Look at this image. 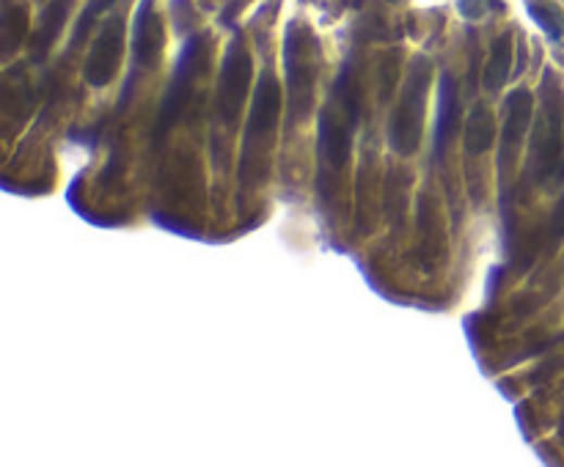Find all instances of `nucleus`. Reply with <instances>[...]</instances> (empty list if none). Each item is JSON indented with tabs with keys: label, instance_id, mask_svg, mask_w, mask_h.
Returning a JSON list of instances; mask_svg holds the SVG:
<instances>
[{
	"label": "nucleus",
	"instance_id": "obj_1",
	"mask_svg": "<svg viewBox=\"0 0 564 467\" xmlns=\"http://www.w3.org/2000/svg\"><path fill=\"white\" fill-rule=\"evenodd\" d=\"M564 91L556 72L546 70L540 86V116L531 129V171L537 181H548L562 165L564 154Z\"/></svg>",
	"mask_w": 564,
	"mask_h": 467
},
{
	"label": "nucleus",
	"instance_id": "obj_2",
	"mask_svg": "<svg viewBox=\"0 0 564 467\" xmlns=\"http://www.w3.org/2000/svg\"><path fill=\"white\" fill-rule=\"evenodd\" d=\"M429 86V61L416 59L411 72H408V83L400 93L391 122H388V143L402 157L416 154L418 143H422V124H424V100H427Z\"/></svg>",
	"mask_w": 564,
	"mask_h": 467
},
{
	"label": "nucleus",
	"instance_id": "obj_3",
	"mask_svg": "<svg viewBox=\"0 0 564 467\" xmlns=\"http://www.w3.org/2000/svg\"><path fill=\"white\" fill-rule=\"evenodd\" d=\"M284 66H287L289 118L300 122L312 111L314 88V36L306 25H289L284 39Z\"/></svg>",
	"mask_w": 564,
	"mask_h": 467
},
{
	"label": "nucleus",
	"instance_id": "obj_4",
	"mask_svg": "<svg viewBox=\"0 0 564 467\" xmlns=\"http://www.w3.org/2000/svg\"><path fill=\"white\" fill-rule=\"evenodd\" d=\"M281 113V91H278V80L273 72H265L259 77L256 93H253L251 116H248L246 127V152H242V179H251V168L256 163V152L265 149L267 135L273 132Z\"/></svg>",
	"mask_w": 564,
	"mask_h": 467
},
{
	"label": "nucleus",
	"instance_id": "obj_5",
	"mask_svg": "<svg viewBox=\"0 0 564 467\" xmlns=\"http://www.w3.org/2000/svg\"><path fill=\"white\" fill-rule=\"evenodd\" d=\"M248 80H251V55H248L246 45L240 39H235L226 50L224 66H221V80H218V116L226 124L237 122L242 111V100H246Z\"/></svg>",
	"mask_w": 564,
	"mask_h": 467
},
{
	"label": "nucleus",
	"instance_id": "obj_6",
	"mask_svg": "<svg viewBox=\"0 0 564 467\" xmlns=\"http://www.w3.org/2000/svg\"><path fill=\"white\" fill-rule=\"evenodd\" d=\"M124 50V17H113L102 25L100 36L91 45L89 61H86V70L83 77L86 83L95 88H102L111 83V77L116 75L118 61H122Z\"/></svg>",
	"mask_w": 564,
	"mask_h": 467
},
{
	"label": "nucleus",
	"instance_id": "obj_7",
	"mask_svg": "<svg viewBox=\"0 0 564 467\" xmlns=\"http://www.w3.org/2000/svg\"><path fill=\"white\" fill-rule=\"evenodd\" d=\"M163 50V23L154 14V0L138 3L136 20H133V59L141 70H149Z\"/></svg>",
	"mask_w": 564,
	"mask_h": 467
},
{
	"label": "nucleus",
	"instance_id": "obj_8",
	"mask_svg": "<svg viewBox=\"0 0 564 467\" xmlns=\"http://www.w3.org/2000/svg\"><path fill=\"white\" fill-rule=\"evenodd\" d=\"M199 39H190L183 50V59H179L177 72H174V83H171V91L165 97V105L160 111V129H168L171 124L177 122L179 111H183L185 100H188L190 93V83H193L196 75V66H199Z\"/></svg>",
	"mask_w": 564,
	"mask_h": 467
},
{
	"label": "nucleus",
	"instance_id": "obj_9",
	"mask_svg": "<svg viewBox=\"0 0 564 467\" xmlns=\"http://www.w3.org/2000/svg\"><path fill=\"white\" fill-rule=\"evenodd\" d=\"M531 111H535V97L526 88H515L506 93L504 102V147L515 149L531 127Z\"/></svg>",
	"mask_w": 564,
	"mask_h": 467
},
{
	"label": "nucleus",
	"instance_id": "obj_10",
	"mask_svg": "<svg viewBox=\"0 0 564 467\" xmlns=\"http://www.w3.org/2000/svg\"><path fill=\"white\" fill-rule=\"evenodd\" d=\"M460 118V102H458V83L449 72L441 75V86H438V118H436V154L441 157L447 143L452 140L454 129H458Z\"/></svg>",
	"mask_w": 564,
	"mask_h": 467
},
{
	"label": "nucleus",
	"instance_id": "obj_11",
	"mask_svg": "<svg viewBox=\"0 0 564 467\" xmlns=\"http://www.w3.org/2000/svg\"><path fill=\"white\" fill-rule=\"evenodd\" d=\"M496 140V118L490 113V108L476 105L474 111L465 118L463 129V143L468 154H485Z\"/></svg>",
	"mask_w": 564,
	"mask_h": 467
},
{
	"label": "nucleus",
	"instance_id": "obj_12",
	"mask_svg": "<svg viewBox=\"0 0 564 467\" xmlns=\"http://www.w3.org/2000/svg\"><path fill=\"white\" fill-rule=\"evenodd\" d=\"M350 124H339L336 116L328 118V113L323 116V127H319V147H323V157L328 160L334 168H341L347 163V154H350Z\"/></svg>",
	"mask_w": 564,
	"mask_h": 467
},
{
	"label": "nucleus",
	"instance_id": "obj_13",
	"mask_svg": "<svg viewBox=\"0 0 564 467\" xmlns=\"http://www.w3.org/2000/svg\"><path fill=\"white\" fill-rule=\"evenodd\" d=\"M70 7H72V0H53V3L45 9V14H41V25L34 36L36 59H41V53H48L50 45L59 39L61 28H64V23H66V14H70Z\"/></svg>",
	"mask_w": 564,
	"mask_h": 467
},
{
	"label": "nucleus",
	"instance_id": "obj_14",
	"mask_svg": "<svg viewBox=\"0 0 564 467\" xmlns=\"http://www.w3.org/2000/svg\"><path fill=\"white\" fill-rule=\"evenodd\" d=\"M510 72H512V36L501 34L499 39L490 45V59L482 75L485 88H488V91H499V88L506 83V77H510Z\"/></svg>",
	"mask_w": 564,
	"mask_h": 467
},
{
	"label": "nucleus",
	"instance_id": "obj_15",
	"mask_svg": "<svg viewBox=\"0 0 564 467\" xmlns=\"http://www.w3.org/2000/svg\"><path fill=\"white\" fill-rule=\"evenodd\" d=\"M526 9H529L531 20L551 36L553 41L562 39L564 34V17L559 12V7H553L551 0H526Z\"/></svg>",
	"mask_w": 564,
	"mask_h": 467
},
{
	"label": "nucleus",
	"instance_id": "obj_16",
	"mask_svg": "<svg viewBox=\"0 0 564 467\" xmlns=\"http://www.w3.org/2000/svg\"><path fill=\"white\" fill-rule=\"evenodd\" d=\"M111 7H113V0H91L89 7H86V12H83L80 23H77L75 36H72V47L83 45V39H86V30H89L91 25H95L97 14H102V12H105V9H111Z\"/></svg>",
	"mask_w": 564,
	"mask_h": 467
},
{
	"label": "nucleus",
	"instance_id": "obj_17",
	"mask_svg": "<svg viewBox=\"0 0 564 467\" xmlns=\"http://www.w3.org/2000/svg\"><path fill=\"white\" fill-rule=\"evenodd\" d=\"M460 12L468 20H479L488 12V0H460Z\"/></svg>",
	"mask_w": 564,
	"mask_h": 467
},
{
	"label": "nucleus",
	"instance_id": "obj_18",
	"mask_svg": "<svg viewBox=\"0 0 564 467\" xmlns=\"http://www.w3.org/2000/svg\"><path fill=\"white\" fill-rule=\"evenodd\" d=\"M551 237H553V240H564V193H562V199H559L556 210H553V215H551Z\"/></svg>",
	"mask_w": 564,
	"mask_h": 467
},
{
	"label": "nucleus",
	"instance_id": "obj_19",
	"mask_svg": "<svg viewBox=\"0 0 564 467\" xmlns=\"http://www.w3.org/2000/svg\"><path fill=\"white\" fill-rule=\"evenodd\" d=\"M559 179H564V154H562V165H559Z\"/></svg>",
	"mask_w": 564,
	"mask_h": 467
},
{
	"label": "nucleus",
	"instance_id": "obj_20",
	"mask_svg": "<svg viewBox=\"0 0 564 467\" xmlns=\"http://www.w3.org/2000/svg\"><path fill=\"white\" fill-rule=\"evenodd\" d=\"M562 339H564V336H562Z\"/></svg>",
	"mask_w": 564,
	"mask_h": 467
}]
</instances>
